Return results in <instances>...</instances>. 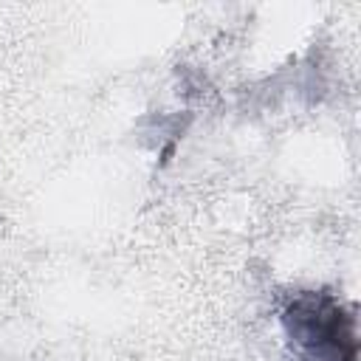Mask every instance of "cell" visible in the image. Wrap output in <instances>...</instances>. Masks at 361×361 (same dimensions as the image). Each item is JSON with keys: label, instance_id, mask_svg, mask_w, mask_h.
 <instances>
[{"label": "cell", "instance_id": "1", "mask_svg": "<svg viewBox=\"0 0 361 361\" xmlns=\"http://www.w3.org/2000/svg\"><path fill=\"white\" fill-rule=\"evenodd\" d=\"M282 330L302 361H355L358 330L353 310L324 290L296 293L282 310Z\"/></svg>", "mask_w": 361, "mask_h": 361}]
</instances>
